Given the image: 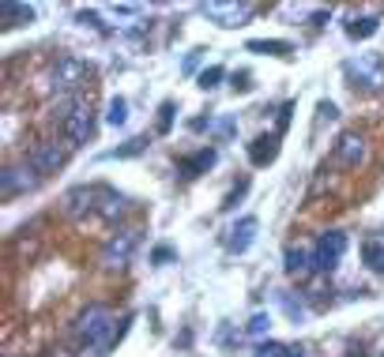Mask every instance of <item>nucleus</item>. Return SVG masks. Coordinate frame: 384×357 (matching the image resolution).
I'll return each instance as SVG.
<instances>
[{
	"label": "nucleus",
	"instance_id": "f8f14e48",
	"mask_svg": "<svg viewBox=\"0 0 384 357\" xmlns=\"http://www.w3.org/2000/svg\"><path fill=\"white\" fill-rule=\"evenodd\" d=\"M256 230H260V222H256L253 215L237 218L234 226H230V233H227V252H230V256L249 252V248H253V241H256Z\"/></svg>",
	"mask_w": 384,
	"mask_h": 357
},
{
	"label": "nucleus",
	"instance_id": "412c9836",
	"mask_svg": "<svg viewBox=\"0 0 384 357\" xmlns=\"http://www.w3.org/2000/svg\"><path fill=\"white\" fill-rule=\"evenodd\" d=\"M362 260H365L373 271L384 275V241H377V237H373V241H365V245H362Z\"/></svg>",
	"mask_w": 384,
	"mask_h": 357
},
{
	"label": "nucleus",
	"instance_id": "cd10ccee",
	"mask_svg": "<svg viewBox=\"0 0 384 357\" xmlns=\"http://www.w3.org/2000/svg\"><path fill=\"white\" fill-rule=\"evenodd\" d=\"M245 192H249V181H242V184H237V188H234V192L227 196V203H222V211H230V207H234L237 200H242V196H245Z\"/></svg>",
	"mask_w": 384,
	"mask_h": 357
},
{
	"label": "nucleus",
	"instance_id": "20e7f679",
	"mask_svg": "<svg viewBox=\"0 0 384 357\" xmlns=\"http://www.w3.org/2000/svg\"><path fill=\"white\" fill-rule=\"evenodd\" d=\"M102 188L105 184H76V188H68L61 196V215L68 222H83L87 215H98Z\"/></svg>",
	"mask_w": 384,
	"mask_h": 357
},
{
	"label": "nucleus",
	"instance_id": "6ab92c4d",
	"mask_svg": "<svg viewBox=\"0 0 384 357\" xmlns=\"http://www.w3.org/2000/svg\"><path fill=\"white\" fill-rule=\"evenodd\" d=\"M380 31V19L377 16H354L351 23H347V34L354 38V42H362V38H373Z\"/></svg>",
	"mask_w": 384,
	"mask_h": 357
},
{
	"label": "nucleus",
	"instance_id": "393cba45",
	"mask_svg": "<svg viewBox=\"0 0 384 357\" xmlns=\"http://www.w3.org/2000/svg\"><path fill=\"white\" fill-rule=\"evenodd\" d=\"M222 75H227V72H222L219 64H211V68L200 72V87H204V90H215V87L222 83Z\"/></svg>",
	"mask_w": 384,
	"mask_h": 357
},
{
	"label": "nucleus",
	"instance_id": "f257e3e1",
	"mask_svg": "<svg viewBox=\"0 0 384 357\" xmlns=\"http://www.w3.org/2000/svg\"><path fill=\"white\" fill-rule=\"evenodd\" d=\"M76 342L83 350H95L98 357L102 353H110V342H113V331H117V320H113V312L110 305H87L83 312L76 316Z\"/></svg>",
	"mask_w": 384,
	"mask_h": 357
},
{
	"label": "nucleus",
	"instance_id": "1a4fd4ad",
	"mask_svg": "<svg viewBox=\"0 0 384 357\" xmlns=\"http://www.w3.org/2000/svg\"><path fill=\"white\" fill-rule=\"evenodd\" d=\"M336 162L343 169H351V174H358V169L369 162V139L362 132H343L336 139Z\"/></svg>",
	"mask_w": 384,
	"mask_h": 357
},
{
	"label": "nucleus",
	"instance_id": "6e6552de",
	"mask_svg": "<svg viewBox=\"0 0 384 357\" xmlns=\"http://www.w3.org/2000/svg\"><path fill=\"white\" fill-rule=\"evenodd\" d=\"M140 248V230H117L110 241L102 245V267L105 271H121V267H128V260H132V252Z\"/></svg>",
	"mask_w": 384,
	"mask_h": 357
},
{
	"label": "nucleus",
	"instance_id": "2f4dec72",
	"mask_svg": "<svg viewBox=\"0 0 384 357\" xmlns=\"http://www.w3.org/2000/svg\"><path fill=\"white\" fill-rule=\"evenodd\" d=\"M358 357H362V353H358Z\"/></svg>",
	"mask_w": 384,
	"mask_h": 357
},
{
	"label": "nucleus",
	"instance_id": "2eb2a0df",
	"mask_svg": "<svg viewBox=\"0 0 384 357\" xmlns=\"http://www.w3.org/2000/svg\"><path fill=\"white\" fill-rule=\"evenodd\" d=\"M125 211H128V196L125 192H117V188H102V203H98V218L102 222H121L125 218Z\"/></svg>",
	"mask_w": 384,
	"mask_h": 357
},
{
	"label": "nucleus",
	"instance_id": "9d476101",
	"mask_svg": "<svg viewBox=\"0 0 384 357\" xmlns=\"http://www.w3.org/2000/svg\"><path fill=\"white\" fill-rule=\"evenodd\" d=\"M23 162L34 166V174L46 181V177H53V174H57V169L64 166V147H61L57 139H42V143H34V147L26 151Z\"/></svg>",
	"mask_w": 384,
	"mask_h": 357
},
{
	"label": "nucleus",
	"instance_id": "b1692460",
	"mask_svg": "<svg viewBox=\"0 0 384 357\" xmlns=\"http://www.w3.org/2000/svg\"><path fill=\"white\" fill-rule=\"evenodd\" d=\"M174 102H162L158 105V136H170V128H174Z\"/></svg>",
	"mask_w": 384,
	"mask_h": 357
},
{
	"label": "nucleus",
	"instance_id": "f3484780",
	"mask_svg": "<svg viewBox=\"0 0 384 357\" xmlns=\"http://www.w3.org/2000/svg\"><path fill=\"white\" fill-rule=\"evenodd\" d=\"M249 53H260V57H290L294 46L290 42H279V38H253V42H245Z\"/></svg>",
	"mask_w": 384,
	"mask_h": 357
},
{
	"label": "nucleus",
	"instance_id": "aec40b11",
	"mask_svg": "<svg viewBox=\"0 0 384 357\" xmlns=\"http://www.w3.org/2000/svg\"><path fill=\"white\" fill-rule=\"evenodd\" d=\"M253 357H306L301 346H286V342H260Z\"/></svg>",
	"mask_w": 384,
	"mask_h": 357
},
{
	"label": "nucleus",
	"instance_id": "39448f33",
	"mask_svg": "<svg viewBox=\"0 0 384 357\" xmlns=\"http://www.w3.org/2000/svg\"><path fill=\"white\" fill-rule=\"evenodd\" d=\"M343 252H347V233H343V230L321 233V237H316V245H313V271L316 275H332L339 267Z\"/></svg>",
	"mask_w": 384,
	"mask_h": 357
},
{
	"label": "nucleus",
	"instance_id": "423d86ee",
	"mask_svg": "<svg viewBox=\"0 0 384 357\" xmlns=\"http://www.w3.org/2000/svg\"><path fill=\"white\" fill-rule=\"evenodd\" d=\"M200 11L215 26H227V31H234V26H245L249 19L256 16V4H249V0H211V4H204Z\"/></svg>",
	"mask_w": 384,
	"mask_h": 357
},
{
	"label": "nucleus",
	"instance_id": "7c9ffc66",
	"mask_svg": "<svg viewBox=\"0 0 384 357\" xmlns=\"http://www.w3.org/2000/svg\"><path fill=\"white\" fill-rule=\"evenodd\" d=\"M211 128H215L219 136H234V128H237V124H234V121H219V124H211Z\"/></svg>",
	"mask_w": 384,
	"mask_h": 357
},
{
	"label": "nucleus",
	"instance_id": "ddd939ff",
	"mask_svg": "<svg viewBox=\"0 0 384 357\" xmlns=\"http://www.w3.org/2000/svg\"><path fill=\"white\" fill-rule=\"evenodd\" d=\"M215 162H219V151H215V147H200L196 154L181 158V162H177V169H181V177H185V181H192V177L207 174V169L215 166Z\"/></svg>",
	"mask_w": 384,
	"mask_h": 357
},
{
	"label": "nucleus",
	"instance_id": "0eeeda50",
	"mask_svg": "<svg viewBox=\"0 0 384 357\" xmlns=\"http://www.w3.org/2000/svg\"><path fill=\"white\" fill-rule=\"evenodd\" d=\"M61 136L68 139V147H83V143L95 139V110H90L87 98H79V105L61 121Z\"/></svg>",
	"mask_w": 384,
	"mask_h": 357
},
{
	"label": "nucleus",
	"instance_id": "a878e982",
	"mask_svg": "<svg viewBox=\"0 0 384 357\" xmlns=\"http://www.w3.org/2000/svg\"><path fill=\"white\" fill-rule=\"evenodd\" d=\"M268 327H271V316H268V312H256L253 320H249V327H245V331H249V335H264Z\"/></svg>",
	"mask_w": 384,
	"mask_h": 357
},
{
	"label": "nucleus",
	"instance_id": "9b49d317",
	"mask_svg": "<svg viewBox=\"0 0 384 357\" xmlns=\"http://www.w3.org/2000/svg\"><path fill=\"white\" fill-rule=\"evenodd\" d=\"M38 184H42V177L34 174V166H8L4 174H0V192H4V200H16V196H26V192H34Z\"/></svg>",
	"mask_w": 384,
	"mask_h": 357
},
{
	"label": "nucleus",
	"instance_id": "c756f323",
	"mask_svg": "<svg viewBox=\"0 0 384 357\" xmlns=\"http://www.w3.org/2000/svg\"><path fill=\"white\" fill-rule=\"evenodd\" d=\"M290 113H294V105H283V110H279V136H283L286 124H290Z\"/></svg>",
	"mask_w": 384,
	"mask_h": 357
},
{
	"label": "nucleus",
	"instance_id": "7ed1b4c3",
	"mask_svg": "<svg viewBox=\"0 0 384 357\" xmlns=\"http://www.w3.org/2000/svg\"><path fill=\"white\" fill-rule=\"evenodd\" d=\"M90 64L87 60H79V57H61L57 64L49 68V75H46V83H49V90L53 95H79V90L87 87V79H90Z\"/></svg>",
	"mask_w": 384,
	"mask_h": 357
},
{
	"label": "nucleus",
	"instance_id": "c85d7f7f",
	"mask_svg": "<svg viewBox=\"0 0 384 357\" xmlns=\"http://www.w3.org/2000/svg\"><path fill=\"white\" fill-rule=\"evenodd\" d=\"M151 260H155V263H166V260H174V248H170V245H158L155 252H151Z\"/></svg>",
	"mask_w": 384,
	"mask_h": 357
},
{
	"label": "nucleus",
	"instance_id": "4be33fe9",
	"mask_svg": "<svg viewBox=\"0 0 384 357\" xmlns=\"http://www.w3.org/2000/svg\"><path fill=\"white\" fill-rule=\"evenodd\" d=\"M128 121V102L125 98H110V105H105V124L121 128Z\"/></svg>",
	"mask_w": 384,
	"mask_h": 357
},
{
	"label": "nucleus",
	"instance_id": "f03ea898",
	"mask_svg": "<svg viewBox=\"0 0 384 357\" xmlns=\"http://www.w3.org/2000/svg\"><path fill=\"white\" fill-rule=\"evenodd\" d=\"M343 75H347L351 90H358V95H380L384 90V57L380 53H358V57L343 60Z\"/></svg>",
	"mask_w": 384,
	"mask_h": 357
},
{
	"label": "nucleus",
	"instance_id": "a211bd4d",
	"mask_svg": "<svg viewBox=\"0 0 384 357\" xmlns=\"http://www.w3.org/2000/svg\"><path fill=\"white\" fill-rule=\"evenodd\" d=\"M0 19H4V26L11 31V26L34 23V8H26V4H16V0H4V4H0Z\"/></svg>",
	"mask_w": 384,
	"mask_h": 357
},
{
	"label": "nucleus",
	"instance_id": "bb28decb",
	"mask_svg": "<svg viewBox=\"0 0 384 357\" xmlns=\"http://www.w3.org/2000/svg\"><path fill=\"white\" fill-rule=\"evenodd\" d=\"M234 90L249 95V90H253V75H249V72H237V75H234Z\"/></svg>",
	"mask_w": 384,
	"mask_h": 357
},
{
	"label": "nucleus",
	"instance_id": "5701e85b",
	"mask_svg": "<svg viewBox=\"0 0 384 357\" xmlns=\"http://www.w3.org/2000/svg\"><path fill=\"white\" fill-rule=\"evenodd\" d=\"M140 151H147V139H128L125 147H117V151H105V158H132V154H140Z\"/></svg>",
	"mask_w": 384,
	"mask_h": 357
},
{
	"label": "nucleus",
	"instance_id": "dca6fc26",
	"mask_svg": "<svg viewBox=\"0 0 384 357\" xmlns=\"http://www.w3.org/2000/svg\"><path fill=\"white\" fill-rule=\"evenodd\" d=\"M283 260H286L283 267H286L290 279H309V275H313V248H298V245H290Z\"/></svg>",
	"mask_w": 384,
	"mask_h": 357
},
{
	"label": "nucleus",
	"instance_id": "4468645a",
	"mask_svg": "<svg viewBox=\"0 0 384 357\" xmlns=\"http://www.w3.org/2000/svg\"><path fill=\"white\" fill-rule=\"evenodd\" d=\"M279 132H271V136H256L249 143V162L253 166H271L275 158H279Z\"/></svg>",
	"mask_w": 384,
	"mask_h": 357
}]
</instances>
